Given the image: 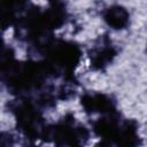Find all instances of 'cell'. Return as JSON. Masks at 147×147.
Masks as SVG:
<instances>
[{"label":"cell","mask_w":147,"mask_h":147,"mask_svg":"<svg viewBox=\"0 0 147 147\" xmlns=\"http://www.w3.org/2000/svg\"><path fill=\"white\" fill-rule=\"evenodd\" d=\"M17 130V119L13 111L9 109L1 110V131L2 133L14 132Z\"/></svg>","instance_id":"obj_1"}]
</instances>
